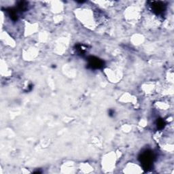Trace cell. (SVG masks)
I'll list each match as a JSON object with an SVG mask.
<instances>
[{"mask_svg": "<svg viewBox=\"0 0 174 174\" xmlns=\"http://www.w3.org/2000/svg\"><path fill=\"white\" fill-rule=\"evenodd\" d=\"M154 160V154L151 151L147 150L143 152L140 157V160L144 169L148 170L152 167Z\"/></svg>", "mask_w": 174, "mask_h": 174, "instance_id": "1", "label": "cell"}, {"mask_svg": "<svg viewBox=\"0 0 174 174\" xmlns=\"http://www.w3.org/2000/svg\"><path fill=\"white\" fill-rule=\"evenodd\" d=\"M88 66L92 69H100L103 66V62L99 59L91 57L88 58Z\"/></svg>", "mask_w": 174, "mask_h": 174, "instance_id": "2", "label": "cell"}, {"mask_svg": "<svg viewBox=\"0 0 174 174\" xmlns=\"http://www.w3.org/2000/svg\"><path fill=\"white\" fill-rule=\"evenodd\" d=\"M150 6L153 12L157 14H162L165 10V6L164 5L163 3L160 2H151Z\"/></svg>", "mask_w": 174, "mask_h": 174, "instance_id": "3", "label": "cell"}, {"mask_svg": "<svg viewBox=\"0 0 174 174\" xmlns=\"http://www.w3.org/2000/svg\"><path fill=\"white\" fill-rule=\"evenodd\" d=\"M7 12L8 13V14L10 16V17L12 19V21H16L18 19V14L17 12L15 10L12 8H9L7 10Z\"/></svg>", "mask_w": 174, "mask_h": 174, "instance_id": "4", "label": "cell"}, {"mask_svg": "<svg viewBox=\"0 0 174 174\" xmlns=\"http://www.w3.org/2000/svg\"><path fill=\"white\" fill-rule=\"evenodd\" d=\"M27 3L25 2H20L18 4V9L21 11H24L27 9Z\"/></svg>", "mask_w": 174, "mask_h": 174, "instance_id": "5", "label": "cell"}, {"mask_svg": "<svg viewBox=\"0 0 174 174\" xmlns=\"http://www.w3.org/2000/svg\"><path fill=\"white\" fill-rule=\"evenodd\" d=\"M164 126H165V122H164L163 120L159 119L157 120V127L159 129H162V128L164 127Z\"/></svg>", "mask_w": 174, "mask_h": 174, "instance_id": "6", "label": "cell"}]
</instances>
